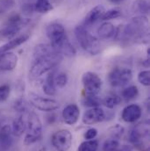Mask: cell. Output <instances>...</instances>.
<instances>
[{
	"mask_svg": "<svg viewBox=\"0 0 150 151\" xmlns=\"http://www.w3.org/2000/svg\"><path fill=\"white\" fill-rule=\"evenodd\" d=\"M114 39L120 41H132L133 43L145 44L149 40V22L147 16L138 15L132 19L126 26L116 28Z\"/></svg>",
	"mask_w": 150,
	"mask_h": 151,
	"instance_id": "6da1fadb",
	"label": "cell"
},
{
	"mask_svg": "<svg viewBox=\"0 0 150 151\" xmlns=\"http://www.w3.org/2000/svg\"><path fill=\"white\" fill-rule=\"evenodd\" d=\"M62 55L55 52L51 55L34 59L31 65L29 76L32 78H38L46 73L52 71L62 62Z\"/></svg>",
	"mask_w": 150,
	"mask_h": 151,
	"instance_id": "7a4b0ae2",
	"label": "cell"
},
{
	"mask_svg": "<svg viewBox=\"0 0 150 151\" xmlns=\"http://www.w3.org/2000/svg\"><path fill=\"white\" fill-rule=\"evenodd\" d=\"M75 35L81 47L91 55H96L100 52V43L84 27L77 26L75 28Z\"/></svg>",
	"mask_w": 150,
	"mask_h": 151,
	"instance_id": "3957f363",
	"label": "cell"
},
{
	"mask_svg": "<svg viewBox=\"0 0 150 151\" xmlns=\"http://www.w3.org/2000/svg\"><path fill=\"white\" fill-rule=\"evenodd\" d=\"M27 121V134L24 138V144L26 146H30L38 142L43 132L42 122L34 112H30L28 113Z\"/></svg>",
	"mask_w": 150,
	"mask_h": 151,
	"instance_id": "277c9868",
	"label": "cell"
},
{
	"mask_svg": "<svg viewBox=\"0 0 150 151\" xmlns=\"http://www.w3.org/2000/svg\"><path fill=\"white\" fill-rule=\"evenodd\" d=\"M82 83L83 85L84 95L98 96L101 91L102 79L100 76L91 71L85 72L82 76Z\"/></svg>",
	"mask_w": 150,
	"mask_h": 151,
	"instance_id": "5b68a950",
	"label": "cell"
},
{
	"mask_svg": "<svg viewBox=\"0 0 150 151\" xmlns=\"http://www.w3.org/2000/svg\"><path fill=\"white\" fill-rule=\"evenodd\" d=\"M29 103L35 109L42 112H53L60 108V103L50 98H44L34 93L29 94Z\"/></svg>",
	"mask_w": 150,
	"mask_h": 151,
	"instance_id": "8992f818",
	"label": "cell"
},
{
	"mask_svg": "<svg viewBox=\"0 0 150 151\" xmlns=\"http://www.w3.org/2000/svg\"><path fill=\"white\" fill-rule=\"evenodd\" d=\"M73 142V136L70 130L61 129L55 132L51 138L53 147L57 151H68Z\"/></svg>",
	"mask_w": 150,
	"mask_h": 151,
	"instance_id": "52a82bcc",
	"label": "cell"
},
{
	"mask_svg": "<svg viewBox=\"0 0 150 151\" xmlns=\"http://www.w3.org/2000/svg\"><path fill=\"white\" fill-rule=\"evenodd\" d=\"M133 79V72L130 69L117 68L113 70L108 75V82L113 87H122Z\"/></svg>",
	"mask_w": 150,
	"mask_h": 151,
	"instance_id": "ba28073f",
	"label": "cell"
},
{
	"mask_svg": "<svg viewBox=\"0 0 150 151\" xmlns=\"http://www.w3.org/2000/svg\"><path fill=\"white\" fill-rule=\"evenodd\" d=\"M149 135V124H140L134 127L130 134V142L137 148H142L145 146V140H148Z\"/></svg>",
	"mask_w": 150,
	"mask_h": 151,
	"instance_id": "9c48e42d",
	"label": "cell"
},
{
	"mask_svg": "<svg viewBox=\"0 0 150 151\" xmlns=\"http://www.w3.org/2000/svg\"><path fill=\"white\" fill-rule=\"evenodd\" d=\"M46 34L50 40V44L52 45V47L57 46L67 38L64 27L57 22L49 24L46 28Z\"/></svg>",
	"mask_w": 150,
	"mask_h": 151,
	"instance_id": "30bf717a",
	"label": "cell"
},
{
	"mask_svg": "<svg viewBox=\"0 0 150 151\" xmlns=\"http://www.w3.org/2000/svg\"><path fill=\"white\" fill-rule=\"evenodd\" d=\"M106 119L105 111L101 107H93L83 113V122L85 125H94L102 122Z\"/></svg>",
	"mask_w": 150,
	"mask_h": 151,
	"instance_id": "8fae6325",
	"label": "cell"
},
{
	"mask_svg": "<svg viewBox=\"0 0 150 151\" xmlns=\"http://www.w3.org/2000/svg\"><path fill=\"white\" fill-rule=\"evenodd\" d=\"M19 62L18 55L13 52H5L0 54V70L11 71L13 70Z\"/></svg>",
	"mask_w": 150,
	"mask_h": 151,
	"instance_id": "7c38bea8",
	"label": "cell"
},
{
	"mask_svg": "<svg viewBox=\"0 0 150 151\" xmlns=\"http://www.w3.org/2000/svg\"><path fill=\"white\" fill-rule=\"evenodd\" d=\"M142 115V110L140 106L136 104H132L126 106L121 114L122 119L126 123H133L137 121Z\"/></svg>",
	"mask_w": 150,
	"mask_h": 151,
	"instance_id": "4fadbf2b",
	"label": "cell"
},
{
	"mask_svg": "<svg viewBox=\"0 0 150 151\" xmlns=\"http://www.w3.org/2000/svg\"><path fill=\"white\" fill-rule=\"evenodd\" d=\"M12 137L11 125L4 123L0 128V149L3 150H9L13 143Z\"/></svg>",
	"mask_w": 150,
	"mask_h": 151,
	"instance_id": "5bb4252c",
	"label": "cell"
},
{
	"mask_svg": "<svg viewBox=\"0 0 150 151\" xmlns=\"http://www.w3.org/2000/svg\"><path fill=\"white\" fill-rule=\"evenodd\" d=\"M80 117V109L75 104L67 106L62 111V119L67 125L73 126L78 121Z\"/></svg>",
	"mask_w": 150,
	"mask_h": 151,
	"instance_id": "9a60e30c",
	"label": "cell"
},
{
	"mask_svg": "<svg viewBox=\"0 0 150 151\" xmlns=\"http://www.w3.org/2000/svg\"><path fill=\"white\" fill-rule=\"evenodd\" d=\"M29 22L28 19H24L22 22L14 24V25H6L1 31H0V36L4 39H11L14 37L17 34H19L21 29Z\"/></svg>",
	"mask_w": 150,
	"mask_h": 151,
	"instance_id": "2e32d148",
	"label": "cell"
},
{
	"mask_svg": "<svg viewBox=\"0 0 150 151\" xmlns=\"http://www.w3.org/2000/svg\"><path fill=\"white\" fill-rule=\"evenodd\" d=\"M105 12H106V8L101 4L93 7L86 15L84 19V24L86 26H90L95 24L98 20H101Z\"/></svg>",
	"mask_w": 150,
	"mask_h": 151,
	"instance_id": "e0dca14e",
	"label": "cell"
},
{
	"mask_svg": "<svg viewBox=\"0 0 150 151\" xmlns=\"http://www.w3.org/2000/svg\"><path fill=\"white\" fill-rule=\"evenodd\" d=\"M28 39H29V35H27V34H23L17 37L12 38L11 40H9L8 42H6L5 44H4L3 46L0 47V54L11 51V49L25 43Z\"/></svg>",
	"mask_w": 150,
	"mask_h": 151,
	"instance_id": "ac0fdd59",
	"label": "cell"
},
{
	"mask_svg": "<svg viewBox=\"0 0 150 151\" xmlns=\"http://www.w3.org/2000/svg\"><path fill=\"white\" fill-rule=\"evenodd\" d=\"M53 47L55 48V50L58 54H60L62 56L65 55L67 57H72V56H75V54H76L75 48L74 47V46L70 43V41L68 40V38H66L60 44H58L57 46Z\"/></svg>",
	"mask_w": 150,
	"mask_h": 151,
	"instance_id": "d6986e66",
	"label": "cell"
},
{
	"mask_svg": "<svg viewBox=\"0 0 150 151\" xmlns=\"http://www.w3.org/2000/svg\"><path fill=\"white\" fill-rule=\"evenodd\" d=\"M12 135L15 137H20L27 130V121L22 116H19L12 121L11 125Z\"/></svg>",
	"mask_w": 150,
	"mask_h": 151,
	"instance_id": "ffe728a7",
	"label": "cell"
},
{
	"mask_svg": "<svg viewBox=\"0 0 150 151\" xmlns=\"http://www.w3.org/2000/svg\"><path fill=\"white\" fill-rule=\"evenodd\" d=\"M55 73L54 71H50L49 74L47 75L45 82L42 84V90L44 91V93L47 96H55L56 94V86L54 82V78H55Z\"/></svg>",
	"mask_w": 150,
	"mask_h": 151,
	"instance_id": "44dd1931",
	"label": "cell"
},
{
	"mask_svg": "<svg viewBox=\"0 0 150 151\" xmlns=\"http://www.w3.org/2000/svg\"><path fill=\"white\" fill-rule=\"evenodd\" d=\"M115 31H116V27H114L113 23L106 21L98 27V34L100 38L107 40L114 37Z\"/></svg>",
	"mask_w": 150,
	"mask_h": 151,
	"instance_id": "7402d4cb",
	"label": "cell"
},
{
	"mask_svg": "<svg viewBox=\"0 0 150 151\" xmlns=\"http://www.w3.org/2000/svg\"><path fill=\"white\" fill-rule=\"evenodd\" d=\"M132 10L134 13L147 16L149 13V0H135L133 3Z\"/></svg>",
	"mask_w": 150,
	"mask_h": 151,
	"instance_id": "603a6c76",
	"label": "cell"
},
{
	"mask_svg": "<svg viewBox=\"0 0 150 151\" xmlns=\"http://www.w3.org/2000/svg\"><path fill=\"white\" fill-rule=\"evenodd\" d=\"M122 99L116 95V94H111L106 96L103 100H102V104L108 109H113L115 106H118L121 103Z\"/></svg>",
	"mask_w": 150,
	"mask_h": 151,
	"instance_id": "cb8c5ba5",
	"label": "cell"
},
{
	"mask_svg": "<svg viewBox=\"0 0 150 151\" xmlns=\"http://www.w3.org/2000/svg\"><path fill=\"white\" fill-rule=\"evenodd\" d=\"M82 103L84 106L87 107H98L102 104V99L98 96H90V95H84L83 98Z\"/></svg>",
	"mask_w": 150,
	"mask_h": 151,
	"instance_id": "d4e9b609",
	"label": "cell"
},
{
	"mask_svg": "<svg viewBox=\"0 0 150 151\" xmlns=\"http://www.w3.org/2000/svg\"><path fill=\"white\" fill-rule=\"evenodd\" d=\"M138 94H139V90H138L137 86L131 85L122 91L121 99H124L126 101H130V100L135 99L138 96Z\"/></svg>",
	"mask_w": 150,
	"mask_h": 151,
	"instance_id": "484cf974",
	"label": "cell"
},
{
	"mask_svg": "<svg viewBox=\"0 0 150 151\" xmlns=\"http://www.w3.org/2000/svg\"><path fill=\"white\" fill-rule=\"evenodd\" d=\"M34 6V11L39 13H47L53 10V5L49 0H37Z\"/></svg>",
	"mask_w": 150,
	"mask_h": 151,
	"instance_id": "4316f807",
	"label": "cell"
},
{
	"mask_svg": "<svg viewBox=\"0 0 150 151\" xmlns=\"http://www.w3.org/2000/svg\"><path fill=\"white\" fill-rule=\"evenodd\" d=\"M98 149V142L96 140H86L78 147L77 151H97Z\"/></svg>",
	"mask_w": 150,
	"mask_h": 151,
	"instance_id": "83f0119b",
	"label": "cell"
},
{
	"mask_svg": "<svg viewBox=\"0 0 150 151\" xmlns=\"http://www.w3.org/2000/svg\"><path fill=\"white\" fill-rule=\"evenodd\" d=\"M122 14V12L119 8H112L108 11H106V12L104 13L101 20H104V21H108V20H111V19H117L118 17H120Z\"/></svg>",
	"mask_w": 150,
	"mask_h": 151,
	"instance_id": "f1b7e54d",
	"label": "cell"
},
{
	"mask_svg": "<svg viewBox=\"0 0 150 151\" xmlns=\"http://www.w3.org/2000/svg\"><path fill=\"white\" fill-rule=\"evenodd\" d=\"M68 81H69V78H68V76L66 75L65 73L63 72H60L58 74H55V78H54V82H55V84L56 86V88H64L67 83H68Z\"/></svg>",
	"mask_w": 150,
	"mask_h": 151,
	"instance_id": "f546056e",
	"label": "cell"
},
{
	"mask_svg": "<svg viewBox=\"0 0 150 151\" xmlns=\"http://www.w3.org/2000/svg\"><path fill=\"white\" fill-rule=\"evenodd\" d=\"M13 108L18 113H26L28 110V104L24 99H18L13 103Z\"/></svg>",
	"mask_w": 150,
	"mask_h": 151,
	"instance_id": "4dcf8cb0",
	"label": "cell"
},
{
	"mask_svg": "<svg viewBox=\"0 0 150 151\" xmlns=\"http://www.w3.org/2000/svg\"><path fill=\"white\" fill-rule=\"evenodd\" d=\"M124 133H125V128L118 124L109 128V134H111L112 138L113 139H117V140L120 139L123 136Z\"/></svg>",
	"mask_w": 150,
	"mask_h": 151,
	"instance_id": "1f68e13d",
	"label": "cell"
},
{
	"mask_svg": "<svg viewBox=\"0 0 150 151\" xmlns=\"http://www.w3.org/2000/svg\"><path fill=\"white\" fill-rule=\"evenodd\" d=\"M119 148V142L117 139H108L103 145V151H116Z\"/></svg>",
	"mask_w": 150,
	"mask_h": 151,
	"instance_id": "d6a6232c",
	"label": "cell"
},
{
	"mask_svg": "<svg viewBox=\"0 0 150 151\" xmlns=\"http://www.w3.org/2000/svg\"><path fill=\"white\" fill-rule=\"evenodd\" d=\"M15 4V0H0V14L11 11Z\"/></svg>",
	"mask_w": 150,
	"mask_h": 151,
	"instance_id": "836d02e7",
	"label": "cell"
},
{
	"mask_svg": "<svg viewBox=\"0 0 150 151\" xmlns=\"http://www.w3.org/2000/svg\"><path fill=\"white\" fill-rule=\"evenodd\" d=\"M138 81L141 84L148 87L150 84L149 70H142L138 75Z\"/></svg>",
	"mask_w": 150,
	"mask_h": 151,
	"instance_id": "e575fe53",
	"label": "cell"
},
{
	"mask_svg": "<svg viewBox=\"0 0 150 151\" xmlns=\"http://www.w3.org/2000/svg\"><path fill=\"white\" fill-rule=\"evenodd\" d=\"M11 93V87L9 84L0 85V103L6 101Z\"/></svg>",
	"mask_w": 150,
	"mask_h": 151,
	"instance_id": "d590c367",
	"label": "cell"
},
{
	"mask_svg": "<svg viewBox=\"0 0 150 151\" xmlns=\"http://www.w3.org/2000/svg\"><path fill=\"white\" fill-rule=\"evenodd\" d=\"M24 19L20 17L19 14H11L9 18H8V20L6 22V25H14V24H18V23H20L22 22Z\"/></svg>",
	"mask_w": 150,
	"mask_h": 151,
	"instance_id": "8d00e7d4",
	"label": "cell"
},
{
	"mask_svg": "<svg viewBox=\"0 0 150 151\" xmlns=\"http://www.w3.org/2000/svg\"><path fill=\"white\" fill-rule=\"evenodd\" d=\"M97 135H98V130L94 127H91L85 132L84 138L86 140H93L97 137Z\"/></svg>",
	"mask_w": 150,
	"mask_h": 151,
	"instance_id": "74e56055",
	"label": "cell"
},
{
	"mask_svg": "<svg viewBox=\"0 0 150 151\" xmlns=\"http://www.w3.org/2000/svg\"><path fill=\"white\" fill-rule=\"evenodd\" d=\"M23 11L26 12V13H32L34 11V6L33 4H25L23 6Z\"/></svg>",
	"mask_w": 150,
	"mask_h": 151,
	"instance_id": "f35d334b",
	"label": "cell"
},
{
	"mask_svg": "<svg viewBox=\"0 0 150 151\" xmlns=\"http://www.w3.org/2000/svg\"><path fill=\"white\" fill-rule=\"evenodd\" d=\"M116 151H133V149H132V147H131V146L124 145V146H122L120 149L118 148V149Z\"/></svg>",
	"mask_w": 150,
	"mask_h": 151,
	"instance_id": "ab89813d",
	"label": "cell"
},
{
	"mask_svg": "<svg viewBox=\"0 0 150 151\" xmlns=\"http://www.w3.org/2000/svg\"><path fill=\"white\" fill-rule=\"evenodd\" d=\"M109 1L113 2L114 4H120V3H123V2H125L126 0H109Z\"/></svg>",
	"mask_w": 150,
	"mask_h": 151,
	"instance_id": "60d3db41",
	"label": "cell"
},
{
	"mask_svg": "<svg viewBox=\"0 0 150 151\" xmlns=\"http://www.w3.org/2000/svg\"><path fill=\"white\" fill-rule=\"evenodd\" d=\"M4 119H3V118H2V116L0 115V128H1V127L3 126V124H4Z\"/></svg>",
	"mask_w": 150,
	"mask_h": 151,
	"instance_id": "b9f144b4",
	"label": "cell"
}]
</instances>
